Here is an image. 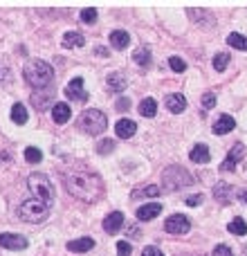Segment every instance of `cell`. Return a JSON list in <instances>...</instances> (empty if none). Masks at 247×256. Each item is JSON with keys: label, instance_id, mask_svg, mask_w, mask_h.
<instances>
[{"label": "cell", "instance_id": "obj_1", "mask_svg": "<svg viewBox=\"0 0 247 256\" xmlns=\"http://www.w3.org/2000/svg\"><path fill=\"white\" fill-rule=\"evenodd\" d=\"M63 184L68 194L83 203H95L103 194V182L97 173L86 169H68L63 171Z\"/></svg>", "mask_w": 247, "mask_h": 256}, {"label": "cell", "instance_id": "obj_2", "mask_svg": "<svg viewBox=\"0 0 247 256\" xmlns=\"http://www.w3.org/2000/svg\"><path fill=\"white\" fill-rule=\"evenodd\" d=\"M23 77L32 88L43 90V88H48L49 83H52L54 70H52V65L45 61H27L23 68Z\"/></svg>", "mask_w": 247, "mask_h": 256}, {"label": "cell", "instance_id": "obj_3", "mask_svg": "<svg viewBox=\"0 0 247 256\" xmlns=\"http://www.w3.org/2000/svg\"><path fill=\"white\" fill-rule=\"evenodd\" d=\"M27 184H29V191H32V196H34L36 200H41V203H45V205L54 203V187L45 173H32L27 178Z\"/></svg>", "mask_w": 247, "mask_h": 256}, {"label": "cell", "instance_id": "obj_4", "mask_svg": "<svg viewBox=\"0 0 247 256\" xmlns=\"http://www.w3.org/2000/svg\"><path fill=\"white\" fill-rule=\"evenodd\" d=\"M106 126H108V117L101 110H97V108L83 110L81 117H79V128L86 131L88 135H99V133L106 131Z\"/></svg>", "mask_w": 247, "mask_h": 256}, {"label": "cell", "instance_id": "obj_5", "mask_svg": "<svg viewBox=\"0 0 247 256\" xmlns=\"http://www.w3.org/2000/svg\"><path fill=\"white\" fill-rule=\"evenodd\" d=\"M48 216H49V205L41 203L36 198L23 200L18 207V218L25 222H39V220H45Z\"/></svg>", "mask_w": 247, "mask_h": 256}, {"label": "cell", "instance_id": "obj_6", "mask_svg": "<svg viewBox=\"0 0 247 256\" xmlns=\"http://www.w3.org/2000/svg\"><path fill=\"white\" fill-rule=\"evenodd\" d=\"M162 182H164L166 191H175V189L189 187V184L194 182V178H191L182 166H169V169H164V173H162Z\"/></svg>", "mask_w": 247, "mask_h": 256}, {"label": "cell", "instance_id": "obj_7", "mask_svg": "<svg viewBox=\"0 0 247 256\" xmlns=\"http://www.w3.org/2000/svg\"><path fill=\"white\" fill-rule=\"evenodd\" d=\"M164 229L169 234H187L191 229V222H189V218L182 216V213H173V216L166 218Z\"/></svg>", "mask_w": 247, "mask_h": 256}, {"label": "cell", "instance_id": "obj_8", "mask_svg": "<svg viewBox=\"0 0 247 256\" xmlns=\"http://www.w3.org/2000/svg\"><path fill=\"white\" fill-rule=\"evenodd\" d=\"M0 247H5V250H25L27 247V238L20 236V234L5 232L0 234Z\"/></svg>", "mask_w": 247, "mask_h": 256}, {"label": "cell", "instance_id": "obj_9", "mask_svg": "<svg viewBox=\"0 0 247 256\" xmlns=\"http://www.w3.org/2000/svg\"><path fill=\"white\" fill-rule=\"evenodd\" d=\"M65 97L77 99V102H88V92L83 90V79L81 77H74L72 81L65 86Z\"/></svg>", "mask_w": 247, "mask_h": 256}, {"label": "cell", "instance_id": "obj_10", "mask_svg": "<svg viewBox=\"0 0 247 256\" xmlns=\"http://www.w3.org/2000/svg\"><path fill=\"white\" fill-rule=\"evenodd\" d=\"M213 198L218 200V203H223V205H229L234 198H236V191H234L232 184L218 182L216 187H213Z\"/></svg>", "mask_w": 247, "mask_h": 256}, {"label": "cell", "instance_id": "obj_11", "mask_svg": "<svg viewBox=\"0 0 247 256\" xmlns=\"http://www.w3.org/2000/svg\"><path fill=\"white\" fill-rule=\"evenodd\" d=\"M243 157H245V146H243V144H234L232 151H229V155H227V159L223 162L220 169H223V171H234V169H236V162H241Z\"/></svg>", "mask_w": 247, "mask_h": 256}, {"label": "cell", "instance_id": "obj_12", "mask_svg": "<svg viewBox=\"0 0 247 256\" xmlns=\"http://www.w3.org/2000/svg\"><path fill=\"white\" fill-rule=\"evenodd\" d=\"M115 133L119 140H128V137H133L137 133V124L133 119H119L115 124Z\"/></svg>", "mask_w": 247, "mask_h": 256}, {"label": "cell", "instance_id": "obj_13", "mask_svg": "<svg viewBox=\"0 0 247 256\" xmlns=\"http://www.w3.org/2000/svg\"><path fill=\"white\" fill-rule=\"evenodd\" d=\"M121 227H124V213L121 211H112L103 218V229L108 234H117Z\"/></svg>", "mask_w": 247, "mask_h": 256}, {"label": "cell", "instance_id": "obj_14", "mask_svg": "<svg viewBox=\"0 0 247 256\" xmlns=\"http://www.w3.org/2000/svg\"><path fill=\"white\" fill-rule=\"evenodd\" d=\"M160 211H162V205H157V203L142 205V207L137 209V220H153L155 216H160Z\"/></svg>", "mask_w": 247, "mask_h": 256}, {"label": "cell", "instance_id": "obj_15", "mask_svg": "<svg viewBox=\"0 0 247 256\" xmlns=\"http://www.w3.org/2000/svg\"><path fill=\"white\" fill-rule=\"evenodd\" d=\"M70 115H72V110H70L68 103H54L52 106V119L56 121V124H65V121H70Z\"/></svg>", "mask_w": 247, "mask_h": 256}, {"label": "cell", "instance_id": "obj_16", "mask_svg": "<svg viewBox=\"0 0 247 256\" xmlns=\"http://www.w3.org/2000/svg\"><path fill=\"white\" fill-rule=\"evenodd\" d=\"M234 126H236V121H234L232 115H220L218 121L213 124V133H216V135H225V133L234 131Z\"/></svg>", "mask_w": 247, "mask_h": 256}, {"label": "cell", "instance_id": "obj_17", "mask_svg": "<svg viewBox=\"0 0 247 256\" xmlns=\"http://www.w3.org/2000/svg\"><path fill=\"white\" fill-rule=\"evenodd\" d=\"M189 157H191V162H196V164H207L209 159H211V155H209V149L204 144H196L194 149H191Z\"/></svg>", "mask_w": 247, "mask_h": 256}, {"label": "cell", "instance_id": "obj_18", "mask_svg": "<svg viewBox=\"0 0 247 256\" xmlns=\"http://www.w3.org/2000/svg\"><path fill=\"white\" fill-rule=\"evenodd\" d=\"M166 108H169L171 112H182L184 108H187V99H184V95H180V92L169 95V97H166Z\"/></svg>", "mask_w": 247, "mask_h": 256}, {"label": "cell", "instance_id": "obj_19", "mask_svg": "<svg viewBox=\"0 0 247 256\" xmlns=\"http://www.w3.org/2000/svg\"><path fill=\"white\" fill-rule=\"evenodd\" d=\"M128 43H131L128 32H124V29H115V32H110V45L115 50H124Z\"/></svg>", "mask_w": 247, "mask_h": 256}, {"label": "cell", "instance_id": "obj_20", "mask_svg": "<svg viewBox=\"0 0 247 256\" xmlns=\"http://www.w3.org/2000/svg\"><path fill=\"white\" fill-rule=\"evenodd\" d=\"M92 247H95V241H92L90 236H83V238H77V241H70L68 243V250L70 252H77V254L92 250Z\"/></svg>", "mask_w": 247, "mask_h": 256}, {"label": "cell", "instance_id": "obj_21", "mask_svg": "<svg viewBox=\"0 0 247 256\" xmlns=\"http://www.w3.org/2000/svg\"><path fill=\"white\" fill-rule=\"evenodd\" d=\"M126 86H128V79L121 72H112L110 77H108V88H110L112 92H124Z\"/></svg>", "mask_w": 247, "mask_h": 256}, {"label": "cell", "instance_id": "obj_22", "mask_svg": "<svg viewBox=\"0 0 247 256\" xmlns=\"http://www.w3.org/2000/svg\"><path fill=\"white\" fill-rule=\"evenodd\" d=\"M160 194H162L160 187H155V184H148V187L135 189V191L131 194V198H133V200H137V198H157Z\"/></svg>", "mask_w": 247, "mask_h": 256}, {"label": "cell", "instance_id": "obj_23", "mask_svg": "<svg viewBox=\"0 0 247 256\" xmlns=\"http://www.w3.org/2000/svg\"><path fill=\"white\" fill-rule=\"evenodd\" d=\"M86 43V39H83V34H79V32H68V34L63 36V48H81V45Z\"/></svg>", "mask_w": 247, "mask_h": 256}, {"label": "cell", "instance_id": "obj_24", "mask_svg": "<svg viewBox=\"0 0 247 256\" xmlns=\"http://www.w3.org/2000/svg\"><path fill=\"white\" fill-rule=\"evenodd\" d=\"M11 121L14 124H27V108L23 103H14L11 106Z\"/></svg>", "mask_w": 247, "mask_h": 256}, {"label": "cell", "instance_id": "obj_25", "mask_svg": "<svg viewBox=\"0 0 247 256\" xmlns=\"http://www.w3.org/2000/svg\"><path fill=\"white\" fill-rule=\"evenodd\" d=\"M155 112H157V103H155V99L146 97L144 102L140 103V115H144V117H155Z\"/></svg>", "mask_w": 247, "mask_h": 256}, {"label": "cell", "instance_id": "obj_26", "mask_svg": "<svg viewBox=\"0 0 247 256\" xmlns=\"http://www.w3.org/2000/svg\"><path fill=\"white\" fill-rule=\"evenodd\" d=\"M133 61H135L137 65H148L150 63V50L146 48V45L144 48H137L135 52H133Z\"/></svg>", "mask_w": 247, "mask_h": 256}, {"label": "cell", "instance_id": "obj_27", "mask_svg": "<svg viewBox=\"0 0 247 256\" xmlns=\"http://www.w3.org/2000/svg\"><path fill=\"white\" fill-rule=\"evenodd\" d=\"M49 102H52V97H49V95H39V92H34V95H32V106H34L36 110H45V108L49 106Z\"/></svg>", "mask_w": 247, "mask_h": 256}, {"label": "cell", "instance_id": "obj_28", "mask_svg": "<svg viewBox=\"0 0 247 256\" xmlns=\"http://www.w3.org/2000/svg\"><path fill=\"white\" fill-rule=\"evenodd\" d=\"M227 229L232 234H236V236H245V234H247V225H245L243 218H234V220L227 225Z\"/></svg>", "mask_w": 247, "mask_h": 256}, {"label": "cell", "instance_id": "obj_29", "mask_svg": "<svg viewBox=\"0 0 247 256\" xmlns=\"http://www.w3.org/2000/svg\"><path fill=\"white\" fill-rule=\"evenodd\" d=\"M227 43L232 45V48L247 52V36H243V34H229L227 36Z\"/></svg>", "mask_w": 247, "mask_h": 256}, {"label": "cell", "instance_id": "obj_30", "mask_svg": "<svg viewBox=\"0 0 247 256\" xmlns=\"http://www.w3.org/2000/svg\"><path fill=\"white\" fill-rule=\"evenodd\" d=\"M25 159H27L29 164H39L41 159H43V153H41V149H36V146H27V149H25Z\"/></svg>", "mask_w": 247, "mask_h": 256}, {"label": "cell", "instance_id": "obj_31", "mask_svg": "<svg viewBox=\"0 0 247 256\" xmlns=\"http://www.w3.org/2000/svg\"><path fill=\"white\" fill-rule=\"evenodd\" d=\"M227 65H229V54L227 52H220V54H216V56H213V70L223 72Z\"/></svg>", "mask_w": 247, "mask_h": 256}, {"label": "cell", "instance_id": "obj_32", "mask_svg": "<svg viewBox=\"0 0 247 256\" xmlns=\"http://www.w3.org/2000/svg\"><path fill=\"white\" fill-rule=\"evenodd\" d=\"M79 16H81V20H83V23H88V25H92V23H95V20H97V9H95V7H86V9H81V14H79Z\"/></svg>", "mask_w": 247, "mask_h": 256}, {"label": "cell", "instance_id": "obj_33", "mask_svg": "<svg viewBox=\"0 0 247 256\" xmlns=\"http://www.w3.org/2000/svg\"><path fill=\"white\" fill-rule=\"evenodd\" d=\"M97 151H99V155L112 153V151H115V140H101L99 142V146H97Z\"/></svg>", "mask_w": 247, "mask_h": 256}, {"label": "cell", "instance_id": "obj_34", "mask_svg": "<svg viewBox=\"0 0 247 256\" xmlns=\"http://www.w3.org/2000/svg\"><path fill=\"white\" fill-rule=\"evenodd\" d=\"M169 65H171L173 72H184V70H187V63H184L180 56H171L169 58Z\"/></svg>", "mask_w": 247, "mask_h": 256}, {"label": "cell", "instance_id": "obj_35", "mask_svg": "<svg viewBox=\"0 0 247 256\" xmlns=\"http://www.w3.org/2000/svg\"><path fill=\"white\" fill-rule=\"evenodd\" d=\"M131 252H133V247H131V243H128V241H119V243H117V254H119V256H131Z\"/></svg>", "mask_w": 247, "mask_h": 256}, {"label": "cell", "instance_id": "obj_36", "mask_svg": "<svg viewBox=\"0 0 247 256\" xmlns=\"http://www.w3.org/2000/svg\"><path fill=\"white\" fill-rule=\"evenodd\" d=\"M202 106L204 108H213V106H216V95H213V92H204V95H202Z\"/></svg>", "mask_w": 247, "mask_h": 256}, {"label": "cell", "instance_id": "obj_37", "mask_svg": "<svg viewBox=\"0 0 247 256\" xmlns=\"http://www.w3.org/2000/svg\"><path fill=\"white\" fill-rule=\"evenodd\" d=\"M213 256H234V252L227 245H216L213 247Z\"/></svg>", "mask_w": 247, "mask_h": 256}, {"label": "cell", "instance_id": "obj_38", "mask_svg": "<svg viewBox=\"0 0 247 256\" xmlns=\"http://www.w3.org/2000/svg\"><path fill=\"white\" fill-rule=\"evenodd\" d=\"M202 200H204L202 194H196V196H189V198H187V205H189V207H198V205H202Z\"/></svg>", "mask_w": 247, "mask_h": 256}, {"label": "cell", "instance_id": "obj_39", "mask_svg": "<svg viewBox=\"0 0 247 256\" xmlns=\"http://www.w3.org/2000/svg\"><path fill=\"white\" fill-rule=\"evenodd\" d=\"M128 108H131V99L128 97L117 99V110H128Z\"/></svg>", "mask_w": 247, "mask_h": 256}, {"label": "cell", "instance_id": "obj_40", "mask_svg": "<svg viewBox=\"0 0 247 256\" xmlns=\"http://www.w3.org/2000/svg\"><path fill=\"white\" fill-rule=\"evenodd\" d=\"M142 256H164L157 247H144V252H142Z\"/></svg>", "mask_w": 247, "mask_h": 256}, {"label": "cell", "instance_id": "obj_41", "mask_svg": "<svg viewBox=\"0 0 247 256\" xmlns=\"http://www.w3.org/2000/svg\"><path fill=\"white\" fill-rule=\"evenodd\" d=\"M238 198H241V200H243V203H245V205H247V191H241V194H238Z\"/></svg>", "mask_w": 247, "mask_h": 256}]
</instances>
